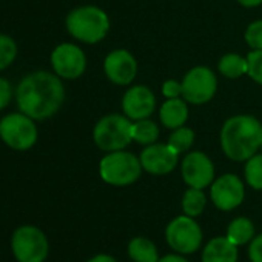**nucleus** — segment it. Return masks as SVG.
<instances>
[{
	"mask_svg": "<svg viewBox=\"0 0 262 262\" xmlns=\"http://www.w3.org/2000/svg\"><path fill=\"white\" fill-rule=\"evenodd\" d=\"M16 100L22 113L34 120H45L60 110L65 100V88L56 73L36 71L20 80Z\"/></svg>",
	"mask_w": 262,
	"mask_h": 262,
	"instance_id": "f257e3e1",
	"label": "nucleus"
},
{
	"mask_svg": "<svg viewBox=\"0 0 262 262\" xmlns=\"http://www.w3.org/2000/svg\"><path fill=\"white\" fill-rule=\"evenodd\" d=\"M219 141L228 159L245 162L254 156L262 145V123L254 116H233L222 125Z\"/></svg>",
	"mask_w": 262,
	"mask_h": 262,
	"instance_id": "f03ea898",
	"label": "nucleus"
},
{
	"mask_svg": "<svg viewBox=\"0 0 262 262\" xmlns=\"http://www.w3.org/2000/svg\"><path fill=\"white\" fill-rule=\"evenodd\" d=\"M68 33L83 43H97L103 40L110 31V19L99 7L86 5L73 10L67 16Z\"/></svg>",
	"mask_w": 262,
	"mask_h": 262,
	"instance_id": "7ed1b4c3",
	"label": "nucleus"
},
{
	"mask_svg": "<svg viewBox=\"0 0 262 262\" xmlns=\"http://www.w3.org/2000/svg\"><path fill=\"white\" fill-rule=\"evenodd\" d=\"M141 159L125 150L106 153L99 164V174L103 182L114 187H126L135 184L142 173Z\"/></svg>",
	"mask_w": 262,
	"mask_h": 262,
	"instance_id": "20e7f679",
	"label": "nucleus"
},
{
	"mask_svg": "<svg viewBox=\"0 0 262 262\" xmlns=\"http://www.w3.org/2000/svg\"><path fill=\"white\" fill-rule=\"evenodd\" d=\"M131 128H133V122L125 114H106L94 125V144L105 153L125 150L133 142Z\"/></svg>",
	"mask_w": 262,
	"mask_h": 262,
	"instance_id": "39448f33",
	"label": "nucleus"
},
{
	"mask_svg": "<svg viewBox=\"0 0 262 262\" xmlns=\"http://www.w3.org/2000/svg\"><path fill=\"white\" fill-rule=\"evenodd\" d=\"M0 138L16 151H27L37 142L39 133L34 119L25 113H13L0 120Z\"/></svg>",
	"mask_w": 262,
	"mask_h": 262,
	"instance_id": "423d86ee",
	"label": "nucleus"
},
{
	"mask_svg": "<svg viewBox=\"0 0 262 262\" xmlns=\"http://www.w3.org/2000/svg\"><path fill=\"white\" fill-rule=\"evenodd\" d=\"M11 247L19 262H43L48 256V239L33 225L19 227L11 239Z\"/></svg>",
	"mask_w": 262,
	"mask_h": 262,
	"instance_id": "0eeeda50",
	"label": "nucleus"
},
{
	"mask_svg": "<svg viewBox=\"0 0 262 262\" xmlns=\"http://www.w3.org/2000/svg\"><path fill=\"white\" fill-rule=\"evenodd\" d=\"M168 245L179 254H191L202 244V230L194 217L182 214L174 217L165 228Z\"/></svg>",
	"mask_w": 262,
	"mask_h": 262,
	"instance_id": "6e6552de",
	"label": "nucleus"
},
{
	"mask_svg": "<svg viewBox=\"0 0 262 262\" xmlns=\"http://www.w3.org/2000/svg\"><path fill=\"white\" fill-rule=\"evenodd\" d=\"M217 90V79L208 67H194L182 79V97L193 105L210 102Z\"/></svg>",
	"mask_w": 262,
	"mask_h": 262,
	"instance_id": "1a4fd4ad",
	"label": "nucleus"
},
{
	"mask_svg": "<svg viewBox=\"0 0 262 262\" xmlns=\"http://www.w3.org/2000/svg\"><path fill=\"white\" fill-rule=\"evenodd\" d=\"M51 67L60 79H79L86 70V56L74 43H60L51 53Z\"/></svg>",
	"mask_w": 262,
	"mask_h": 262,
	"instance_id": "9d476101",
	"label": "nucleus"
},
{
	"mask_svg": "<svg viewBox=\"0 0 262 262\" xmlns=\"http://www.w3.org/2000/svg\"><path fill=\"white\" fill-rule=\"evenodd\" d=\"M181 173L184 182L191 188L204 190L214 181V165L202 151H190L182 161Z\"/></svg>",
	"mask_w": 262,
	"mask_h": 262,
	"instance_id": "9b49d317",
	"label": "nucleus"
},
{
	"mask_svg": "<svg viewBox=\"0 0 262 262\" xmlns=\"http://www.w3.org/2000/svg\"><path fill=\"white\" fill-rule=\"evenodd\" d=\"M210 196L216 208L222 211H231L244 202L245 187L236 174L228 173L213 181Z\"/></svg>",
	"mask_w": 262,
	"mask_h": 262,
	"instance_id": "f8f14e48",
	"label": "nucleus"
},
{
	"mask_svg": "<svg viewBox=\"0 0 262 262\" xmlns=\"http://www.w3.org/2000/svg\"><path fill=\"white\" fill-rule=\"evenodd\" d=\"M139 159L147 173L153 176H164L176 168L179 153L168 144H151L142 150Z\"/></svg>",
	"mask_w": 262,
	"mask_h": 262,
	"instance_id": "ddd939ff",
	"label": "nucleus"
},
{
	"mask_svg": "<svg viewBox=\"0 0 262 262\" xmlns=\"http://www.w3.org/2000/svg\"><path fill=\"white\" fill-rule=\"evenodd\" d=\"M103 71L110 82L129 85L138 76V60L126 50H114L105 57Z\"/></svg>",
	"mask_w": 262,
	"mask_h": 262,
	"instance_id": "4468645a",
	"label": "nucleus"
},
{
	"mask_svg": "<svg viewBox=\"0 0 262 262\" xmlns=\"http://www.w3.org/2000/svg\"><path fill=\"white\" fill-rule=\"evenodd\" d=\"M156 110L155 93L145 85H135L122 97V111L131 120L148 119Z\"/></svg>",
	"mask_w": 262,
	"mask_h": 262,
	"instance_id": "2eb2a0df",
	"label": "nucleus"
},
{
	"mask_svg": "<svg viewBox=\"0 0 262 262\" xmlns=\"http://www.w3.org/2000/svg\"><path fill=\"white\" fill-rule=\"evenodd\" d=\"M202 262H237V247L227 236L213 237L202 250Z\"/></svg>",
	"mask_w": 262,
	"mask_h": 262,
	"instance_id": "dca6fc26",
	"label": "nucleus"
},
{
	"mask_svg": "<svg viewBox=\"0 0 262 262\" xmlns=\"http://www.w3.org/2000/svg\"><path fill=\"white\" fill-rule=\"evenodd\" d=\"M188 102L184 97H174V99H167L161 110H159V117L164 126L170 129H176L182 125H185L188 119Z\"/></svg>",
	"mask_w": 262,
	"mask_h": 262,
	"instance_id": "f3484780",
	"label": "nucleus"
},
{
	"mask_svg": "<svg viewBox=\"0 0 262 262\" xmlns=\"http://www.w3.org/2000/svg\"><path fill=\"white\" fill-rule=\"evenodd\" d=\"M128 256L135 262H159L161 259L155 242L144 236H138L129 241Z\"/></svg>",
	"mask_w": 262,
	"mask_h": 262,
	"instance_id": "a211bd4d",
	"label": "nucleus"
},
{
	"mask_svg": "<svg viewBox=\"0 0 262 262\" xmlns=\"http://www.w3.org/2000/svg\"><path fill=\"white\" fill-rule=\"evenodd\" d=\"M225 236L236 247L245 245L254 237V225L248 217H236L228 224Z\"/></svg>",
	"mask_w": 262,
	"mask_h": 262,
	"instance_id": "6ab92c4d",
	"label": "nucleus"
},
{
	"mask_svg": "<svg viewBox=\"0 0 262 262\" xmlns=\"http://www.w3.org/2000/svg\"><path fill=\"white\" fill-rule=\"evenodd\" d=\"M217 70L227 79H239L247 74V57H242L236 53H228L219 59Z\"/></svg>",
	"mask_w": 262,
	"mask_h": 262,
	"instance_id": "aec40b11",
	"label": "nucleus"
},
{
	"mask_svg": "<svg viewBox=\"0 0 262 262\" xmlns=\"http://www.w3.org/2000/svg\"><path fill=\"white\" fill-rule=\"evenodd\" d=\"M131 135H133V142H138L141 145H151L156 144L159 139V126L156 122L150 119H141L133 122L131 128Z\"/></svg>",
	"mask_w": 262,
	"mask_h": 262,
	"instance_id": "412c9836",
	"label": "nucleus"
},
{
	"mask_svg": "<svg viewBox=\"0 0 262 262\" xmlns=\"http://www.w3.org/2000/svg\"><path fill=\"white\" fill-rule=\"evenodd\" d=\"M205 205H207V198L204 191L199 188L190 187L182 196V210H184V214L187 216H191V217L199 216L205 210Z\"/></svg>",
	"mask_w": 262,
	"mask_h": 262,
	"instance_id": "4be33fe9",
	"label": "nucleus"
},
{
	"mask_svg": "<svg viewBox=\"0 0 262 262\" xmlns=\"http://www.w3.org/2000/svg\"><path fill=\"white\" fill-rule=\"evenodd\" d=\"M171 148H174L179 155H184L187 153L193 144H194V131L185 125L173 129V133L170 135L168 138V142H167Z\"/></svg>",
	"mask_w": 262,
	"mask_h": 262,
	"instance_id": "5701e85b",
	"label": "nucleus"
},
{
	"mask_svg": "<svg viewBox=\"0 0 262 262\" xmlns=\"http://www.w3.org/2000/svg\"><path fill=\"white\" fill-rule=\"evenodd\" d=\"M244 174L253 190H262V155H254L245 161Z\"/></svg>",
	"mask_w": 262,
	"mask_h": 262,
	"instance_id": "b1692460",
	"label": "nucleus"
},
{
	"mask_svg": "<svg viewBox=\"0 0 262 262\" xmlns=\"http://www.w3.org/2000/svg\"><path fill=\"white\" fill-rule=\"evenodd\" d=\"M17 56V45L13 37L0 34V71L7 70Z\"/></svg>",
	"mask_w": 262,
	"mask_h": 262,
	"instance_id": "393cba45",
	"label": "nucleus"
},
{
	"mask_svg": "<svg viewBox=\"0 0 262 262\" xmlns=\"http://www.w3.org/2000/svg\"><path fill=\"white\" fill-rule=\"evenodd\" d=\"M247 74L256 83L262 85V50H253L247 56Z\"/></svg>",
	"mask_w": 262,
	"mask_h": 262,
	"instance_id": "a878e982",
	"label": "nucleus"
},
{
	"mask_svg": "<svg viewBox=\"0 0 262 262\" xmlns=\"http://www.w3.org/2000/svg\"><path fill=\"white\" fill-rule=\"evenodd\" d=\"M244 39L251 50H262V20L251 22L245 30Z\"/></svg>",
	"mask_w": 262,
	"mask_h": 262,
	"instance_id": "bb28decb",
	"label": "nucleus"
},
{
	"mask_svg": "<svg viewBox=\"0 0 262 262\" xmlns=\"http://www.w3.org/2000/svg\"><path fill=\"white\" fill-rule=\"evenodd\" d=\"M162 94L167 99H174L182 96V82H178L174 79H168L162 83Z\"/></svg>",
	"mask_w": 262,
	"mask_h": 262,
	"instance_id": "cd10ccee",
	"label": "nucleus"
},
{
	"mask_svg": "<svg viewBox=\"0 0 262 262\" xmlns=\"http://www.w3.org/2000/svg\"><path fill=\"white\" fill-rule=\"evenodd\" d=\"M248 257L251 262H262V234L253 237L248 247Z\"/></svg>",
	"mask_w": 262,
	"mask_h": 262,
	"instance_id": "c85d7f7f",
	"label": "nucleus"
},
{
	"mask_svg": "<svg viewBox=\"0 0 262 262\" xmlns=\"http://www.w3.org/2000/svg\"><path fill=\"white\" fill-rule=\"evenodd\" d=\"M11 83L4 79V77H0V111H2L11 100Z\"/></svg>",
	"mask_w": 262,
	"mask_h": 262,
	"instance_id": "c756f323",
	"label": "nucleus"
},
{
	"mask_svg": "<svg viewBox=\"0 0 262 262\" xmlns=\"http://www.w3.org/2000/svg\"><path fill=\"white\" fill-rule=\"evenodd\" d=\"M159 262H188V260H187V257H184L182 254L178 253V254H167V256L161 257Z\"/></svg>",
	"mask_w": 262,
	"mask_h": 262,
	"instance_id": "7c9ffc66",
	"label": "nucleus"
},
{
	"mask_svg": "<svg viewBox=\"0 0 262 262\" xmlns=\"http://www.w3.org/2000/svg\"><path fill=\"white\" fill-rule=\"evenodd\" d=\"M86 262H117V260H116L113 256L102 253V254H96L94 257H91V259H90V260H86Z\"/></svg>",
	"mask_w": 262,
	"mask_h": 262,
	"instance_id": "2f4dec72",
	"label": "nucleus"
},
{
	"mask_svg": "<svg viewBox=\"0 0 262 262\" xmlns=\"http://www.w3.org/2000/svg\"><path fill=\"white\" fill-rule=\"evenodd\" d=\"M239 5H242L244 8H256L259 5H262V0H236Z\"/></svg>",
	"mask_w": 262,
	"mask_h": 262,
	"instance_id": "473e14b6",
	"label": "nucleus"
},
{
	"mask_svg": "<svg viewBox=\"0 0 262 262\" xmlns=\"http://www.w3.org/2000/svg\"><path fill=\"white\" fill-rule=\"evenodd\" d=\"M260 150H262V145H260Z\"/></svg>",
	"mask_w": 262,
	"mask_h": 262,
	"instance_id": "72a5a7b5",
	"label": "nucleus"
}]
</instances>
